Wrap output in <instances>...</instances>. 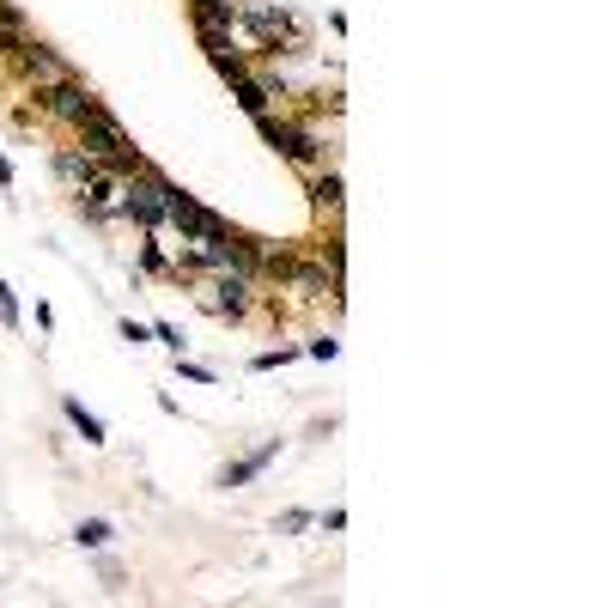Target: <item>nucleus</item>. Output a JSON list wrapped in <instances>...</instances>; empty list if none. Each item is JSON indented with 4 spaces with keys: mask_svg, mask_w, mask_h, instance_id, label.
Returning <instances> with one entry per match:
<instances>
[{
    "mask_svg": "<svg viewBox=\"0 0 608 608\" xmlns=\"http://www.w3.org/2000/svg\"><path fill=\"white\" fill-rule=\"evenodd\" d=\"M73 542H80V548H110V542H116V529H110L104 517H86L80 529H73Z\"/></svg>",
    "mask_w": 608,
    "mask_h": 608,
    "instance_id": "obj_10",
    "label": "nucleus"
},
{
    "mask_svg": "<svg viewBox=\"0 0 608 608\" xmlns=\"http://www.w3.org/2000/svg\"><path fill=\"white\" fill-rule=\"evenodd\" d=\"M311 195H317V207H323V213H335V207H341V177H335V171H323V177L311 183Z\"/></svg>",
    "mask_w": 608,
    "mask_h": 608,
    "instance_id": "obj_11",
    "label": "nucleus"
},
{
    "mask_svg": "<svg viewBox=\"0 0 608 608\" xmlns=\"http://www.w3.org/2000/svg\"><path fill=\"white\" fill-rule=\"evenodd\" d=\"M116 213H128L134 225H146V232H152V225H159L165 219V177L159 171H134V177H122V201H116Z\"/></svg>",
    "mask_w": 608,
    "mask_h": 608,
    "instance_id": "obj_2",
    "label": "nucleus"
},
{
    "mask_svg": "<svg viewBox=\"0 0 608 608\" xmlns=\"http://www.w3.org/2000/svg\"><path fill=\"white\" fill-rule=\"evenodd\" d=\"M219 311H232V317H244L250 311V274H238V268H219Z\"/></svg>",
    "mask_w": 608,
    "mask_h": 608,
    "instance_id": "obj_6",
    "label": "nucleus"
},
{
    "mask_svg": "<svg viewBox=\"0 0 608 608\" xmlns=\"http://www.w3.org/2000/svg\"><path fill=\"white\" fill-rule=\"evenodd\" d=\"M0 323H7V329H19V304H13V292H7V280H0Z\"/></svg>",
    "mask_w": 608,
    "mask_h": 608,
    "instance_id": "obj_14",
    "label": "nucleus"
},
{
    "mask_svg": "<svg viewBox=\"0 0 608 608\" xmlns=\"http://www.w3.org/2000/svg\"><path fill=\"white\" fill-rule=\"evenodd\" d=\"M31 43V31H19V25H0V55H19Z\"/></svg>",
    "mask_w": 608,
    "mask_h": 608,
    "instance_id": "obj_13",
    "label": "nucleus"
},
{
    "mask_svg": "<svg viewBox=\"0 0 608 608\" xmlns=\"http://www.w3.org/2000/svg\"><path fill=\"white\" fill-rule=\"evenodd\" d=\"M55 171H61L67 183H86V177H92V159H86V152H61V159H55Z\"/></svg>",
    "mask_w": 608,
    "mask_h": 608,
    "instance_id": "obj_12",
    "label": "nucleus"
},
{
    "mask_svg": "<svg viewBox=\"0 0 608 608\" xmlns=\"http://www.w3.org/2000/svg\"><path fill=\"white\" fill-rule=\"evenodd\" d=\"M152 341H165V347H171V353H183V335H177V329H171V323H159V329H152Z\"/></svg>",
    "mask_w": 608,
    "mask_h": 608,
    "instance_id": "obj_15",
    "label": "nucleus"
},
{
    "mask_svg": "<svg viewBox=\"0 0 608 608\" xmlns=\"http://www.w3.org/2000/svg\"><path fill=\"white\" fill-rule=\"evenodd\" d=\"M37 104L49 110V116H61V122H73V128H80L92 110H98V98L86 92V80H73V73H67V80H49L43 92H37Z\"/></svg>",
    "mask_w": 608,
    "mask_h": 608,
    "instance_id": "obj_3",
    "label": "nucleus"
},
{
    "mask_svg": "<svg viewBox=\"0 0 608 608\" xmlns=\"http://www.w3.org/2000/svg\"><path fill=\"white\" fill-rule=\"evenodd\" d=\"M80 152L92 165H104V171H116V177H134V171H146V159L134 152V140L122 134V122L98 104L86 122H80Z\"/></svg>",
    "mask_w": 608,
    "mask_h": 608,
    "instance_id": "obj_1",
    "label": "nucleus"
},
{
    "mask_svg": "<svg viewBox=\"0 0 608 608\" xmlns=\"http://www.w3.org/2000/svg\"><path fill=\"white\" fill-rule=\"evenodd\" d=\"M256 128H262V140H274V146L286 152L292 165H311V159H317V140L304 134L298 122H280V116H256Z\"/></svg>",
    "mask_w": 608,
    "mask_h": 608,
    "instance_id": "obj_4",
    "label": "nucleus"
},
{
    "mask_svg": "<svg viewBox=\"0 0 608 608\" xmlns=\"http://www.w3.org/2000/svg\"><path fill=\"white\" fill-rule=\"evenodd\" d=\"M274 456H280V444H268V450H256V456H244L238 469H225V475H219V487H244L250 475H262V469L274 463Z\"/></svg>",
    "mask_w": 608,
    "mask_h": 608,
    "instance_id": "obj_8",
    "label": "nucleus"
},
{
    "mask_svg": "<svg viewBox=\"0 0 608 608\" xmlns=\"http://www.w3.org/2000/svg\"><path fill=\"white\" fill-rule=\"evenodd\" d=\"M61 414H67L73 426H80V438H86V444H104V420H98V414H86V402H80V396H67V402H61Z\"/></svg>",
    "mask_w": 608,
    "mask_h": 608,
    "instance_id": "obj_9",
    "label": "nucleus"
},
{
    "mask_svg": "<svg viewBox=\"0 0 608 608\" xmlns=\"http://www.w3.org/2000/svg\"><path fill=\"white\" fill-rule=\"evenodd\" d=\"M225 80H232V92H238V104H244L250 116H268V98H274V92H268V86L256 80L250 67H238V73H225Z\"/></svg>",
    "mask_w": 608,
    "mask_h": 608,
    "instance_id": "obj_7",
    "label": "nucleus"
},
{
    "mask_svg": "<svg viewBox=\"0 0 608 608\" xmlns=\"http://www.w3.org/2000/svg\"><path fill=\"white\" fill-rule=\"evenodd\" d=\"M19 67L31 73V80H43V86H49V80H67V61H61V55H55L49 43H37V37H31V43L19 49Z\"/></svg>",
    "mask_w": 608,
    "mask_h": 608,
    "instance_id": "obj_5",
    "label": "nucleus"
}]
</instances>
